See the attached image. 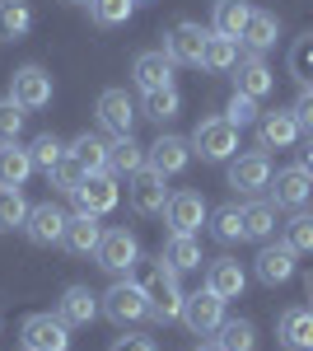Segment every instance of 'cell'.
Here are the masks:
<instances>
[{"mask_svg":"<svg viewBox=\"0 0 313 351\" xmlns=\"http://www.w3.org/2000/svg\"><path fill=\"white\" fill-rule=\"evenodd\" d=\"M140 267V291L150 300V319L159 324H173V319H183V286H178V271L168 267L164 258H145V263H136Z\"/></svg>","mask_w":313,"mask_h":351,"instance_id":"1","label":"cell"},{"mask_svg":"<svg viewBox=\"0 0 313 351\" xmlns=\"http://www.w3.org/2000/svg\"><path fill=\"white\" fill-rule=\"evenodd\" d=\"M192 155H201L206 164H225L238 155V127L229 117H206L192 132Z\"/></svg>","mask_w":313,"mask_h":351,"instance_id":"2","label":"cell"},{"mask_svg":"<svg viewBox=\"0 0 313 351\" xmlns=\"http://www.w3.org/2000/svg\"><path fill=\"white\" fill-rule=\"evenodd\" d=\"M99 300H103V314L117 328L150 319V300H145V291H140V281H131V276H127V281H112L108 295H99Z\"/></svg>","mask_w":313,"mask_h":351,"instance_id":"3","label":"cell"},{"mask_svg":"<svg viewBox=\"0 0 313 351\" xmlns=\"http://www.w3.org/2000/svg\"><path fill=\"white\" fill-rule=\"evenodd\" d=\"M225 304L229 300H220L210 286H201V291H192V295L183 300V324L192 337H210V332H220V324H225Z\"/></svg>","mask_w":313,"mask_h":351,"instance_id":"4","label":"cell"},{"mask_svg":"<svg viewBox=\"0 0 313 351\" xmlns=\"http://www.w3.org/2000/svg\"><path fill=\"white\" fill-rule=\"evenodd\" d=\"M94 263L103 271H112V276H127V271H136V263H140V243H136L131 230H103V239L94 248Z\"/></svg>","mask_w":313,"mask_h":351,"instance_id":"5","label":"cell"},{"mask_svg":"<svg viewBox=\"0 0 313 351\" xmlns=\"http://www.w3.org/2000/svg\"><path fill=\"white\" fill-rule=\"evenodd\" d=\"M19 342L24 351H71V324H61L56 314H28Z\"/></svg>","mask_w":313,"mask_h":351,"instance_id":"6","label":"cell"},{"mask_svg":"<svg viewBox=\"0 0 313 351\" xmlns=\"http://www.w3.org/2000/svg\"><path fill=\"white\" fill-rule=\"evenodd\" d=\"M164 220H168V230H173V234H197V230L210 220V206H206V197H201V192H192V188L168 192Z\"/></svg>","mask_w":313,"mask_h":351,"instance_id":"7","label":"cell"},{"mask_svg":"<svg viewBox=\"0 0 313 351\" xmlns=\"http://www.w3.org/2000/svg\"><path fill=\"white\" fill-rule=\"evenodd\" d=\"M206 38H210L206 24L183 19V24H173L168 33H164V52L173 56L178 66H201V56H206Z\"/></svg>","mask_w":313,"mask_h":351,"instance_id":"8","label":"cell"},{"mask_svg":"<svg viewBox=\"0 0 313 351\" xmlns=\"http://www.w3.org/2000/svg\"><path fill=\"white\" fill-rule=\"evenodd\" d=\"M127 202L136 216H164L168 206V188H164V173H155L150 164L140 173H131V188H127Z\"/></svg>","mask_w":313,"mask_h":351,"instance_id":"9","label":"cell"},{"mask_svg":"<svg viewBox=\"0 0 313 351\" xmlns=\"http://www.w3.org/2000/svg\"><path fill=\"white\" fill-rule=\"evenodd\" d=\"M10 99L19 104L24 112H38L52 104V75L42 66H19L14 80H10Z\"/></svg>","mask_w":313,"mask_h":351,"instance_id":"10","label":"cell"},{"mask_svg":"<svg viewBox=\"0 0 313 351\" xmlns=\"http://www.w3.org/2000/svg\"><path fill=\"white\" fill-rule=\"evenodd\" d=\"M309 197H313V173L304 164H290L281 173H271V202H276V211H299Z\"/></svg>","mask_w":313,"mask_h":351,"instance_id":"11","label":"cell"},{"mask_svg":"<svg viewBox=\"0 0 313 351\" xmlns=\"http://www.w3.org/2000/svg\"><path fill=\"white\" fill-rule=\"evenodd\" d=\"M71 197H75V206L84 216H108L122 202V188H117V173H89Z\"/></svg>","mask_w":313,"mask_h":351,"instance_id":"12","label":"cell"},{"mask_svg":"<svg viewBox=\"0 0 313 351\" xmlns=\"http://www.w3.org/2000/svg\"><path fill=\"white\" fill-rule=\"evenodd\" d=\"M299 117L295 108H276V112H262L258 117V150H290L299 141Z\"/></svg>","mask_w":313,"mask_h":351,"instance_id":"13","label":"cell"},{"mask_svg":"<svg viewBox=\"0 0 313 351\" xmlns=\"http://www.w3.org/2000/svg\"><path fill=\"white\" fill-rule=\"evenodd\" d=\"M229 188L243 192V197H258L262 188H271V160H266V150L238 155V160L229 164Z\"/></svg>","mask_w":313,"mask_h":351,"instance_id":"14","label":"cell"},{"mask_svg":"<svg viewBox=\"0 0 313 351\" xmlns=\"http://www.w3.org/2000/svg\"><path fill=\"white\" fill-rule=\"evenodd\" d=\"M94 112H99V127H103V132H112V136H131L136 117H140L127 89H103V94H99V108H94Z\"/></svg>","mask_w":313,"mask_h":351,"instance_id":"15","label":"cell"},{"mask_svg":"<svg viewBox=\"0 0 313 351\" xmlns=\"http://www.w3.org/2000/svg\"><path fill=\"white\" fill-rule=\"evenodd\" d=\"M145 164L164 173V178H173V173H183L187 164H192V141L183 136H159L155 145H145Z\"/></svg>","mask_w":313,"mask_h":351,"instance_id":"16","label":"cell"},{"mask_svg":"<svg viewBox=\"0 0 313 351\" xmlns=\"http://www.w3.org/2000/svg\"><path fill=\"white\" fill-rule=\"evenodd\" d=\"M295 258H299V253H295L286 239H276V243L266 239L262 253H258V281L262 286H286L290 276H295Z\"/></svg>","mask_w":313,"mask_h":351,"instance_id":"17","label":"cell"},{"mask_svg":"<svg viewBox=\"0 0 313 351\" xmlns=\"http://www.w3.org/2000/svg\"><path fill=\"white\" fill-rule=\"evenodd\" d=\"M66 211H61V206H56V202H42V206H33V211H28V239L38 243V248H52V243H61L66 239Z\"/></svg>","mask_w":313,"mask_h":351,"instance_id":"18","label":"cell"},{"mask_svg":"<svg viewBox=\"0 0 313 351\" xmlns=\"http://www.w3.org/2000/svg\"><path fill=\"white\" fill-rule=\"evenodd\" d=\"M173 66H178V61L164 52V47H159V52H140L136 61H131V80H136L140 89H145V94H150V89H164V84H173Z\"/></svg>","mask_w":313,"mask_h":351,"instance_id":"19","label":"cell"},{"mask_svg":"<svg viewBox=\"0 0 313 351\" xmlns=\"http://www.w3.org/2000/svg\"><path fill=\"white\" fill-rule=\"evenodd\" d=\"M234 89L238 94H253V99H266L276 89V75H271V66L258 52H248V56H238V66H234Z\"/></svg>","mask_w":313,"mask_h":351,"instance_id":"20","label":"cell"},{"mask_svg":"<svg viewBox=\"0 0 313 351\" xmlns=\"http://www.w3.org/2000/svg\"><path fill=\"white\" fill-rule=\"evenodd\" d=\"M99 309H103V304H99V295H94L89 286H71L66 295L56 300V319H61V324H71V328L94 324V319H99Z\"/></svg>","mask_w":313,"mask_h":351,"instance_id":"21","label":"cell"},{"mask_svg":"<svg viewBox=\"0 0 313 351\" xmlns=\"http://www.w3.org/2000/svg\"><path fill=\"white\" fill-rule=\"evenodd\" d=\"M99 239H103V225H99V216H84V211H75V216L66 220V253H75V258H94V248H99Z\"/></svg>","mask_w":313,"mask_h":351,"instance_id":"22","label":"cell"},{"mask_svg":"<svg viewBox=\"0 0 313 351\" xmlns=\"http://www.w3.org/2000/svg\"><path fill=\"white\" fill-rule=\"evenodd\" d=\"M206 286L220 300H238L243 286H248V271L238 267L234 258H215V263H206Z\"/></svg>","mask_w":313,"mask_h":351,"instance_id":"23","label":"cell"},{"mask_svg":"<svg viewBox=\"0 0 313 351\" xmlns=\"http://www.w3.org/2000/svg\"><path fill=\"white\" fill-rule=\"evenodd\" d=\"M276 337L290 351H313V309H286L276 324Z\"/></svg>","mask_w":313,"mask_h":351,"instance_id":"24","label":"cell"},{"mask_svg":"<svg viewBox=\"0 0 313 351\" xmlns=\"http://www.w3.org/2000/svg\"><path fill=\"white\" fill-rule=\"evenodd\" d=\"M140 169H145V145H136V136H117V141L108 145V173L131 178V173H140Z\"/></svg>","mask_w":313,"mask_h":351,"instance_id":"25","label":"cell"},{"mask_svg":"<svg viewBox=\"0 0 313 351\" xmlns=\"http://www.w3.org/2000/svg\"><path fill=\"white\" fill-rule=\"evenodd\" d=\"M248 19H253V0H215V14H210V33L238 38Z\"/></svg>","mask_w":313,"mask_h":351,"instance_id":"26","label":"cell"},{"mask_svg":"<svg viewBox=\"0 0 313 351\" xmlns=\"http://www.w3.org/2000/svg\"><path fill=\"white\" fill-rule=\"evenodd\" d=\"M33 33V5L28 0H0V43H19Z\"/></svg>","mask_w":313,"mask_h":351,"instance_id":"27","label":"cell"},{"mask_svg":"<svg viewBox=\"0 0 313 351\" xmlns=\"http://www.w3.org/2000/svg\"><path fill=\"white\" fill-rule=\"evenodd\" d=\"M276 33H281V24H276V14L271 10H253V19L243 24V33H238V43L248 47V52H266L271 43H276Z\"/></svg>","mask_w":313,"mask_h":351,"instance_id":"28","label":"cell"},{"mask_svg":"<svg viewBox=\"0 0 313 351\" xmlns=\"http://www.w3.org/2000/svg\"><path fill=\"white\" fill-rule=\"evenodd\" d=\"M66 155L84 169V173H108V141H99V136H75L71 145H66Z\"/></svg>","mask_w":313,"mask_h":351,"instance_id":"29","label":"cell"},{"mask_svg":"<svg viewBox=\"0 0 313 351\" xmlns=\"http://www.w3.org/2000/svg\"><path fill=\"white\" fill-rule=\"evenodd\" d=\"M164 263L173 271H197L206 258H201V243L192 239V234H168V243H164V253H159Z\"/></svg>","mask_w":313,"mask_h":351,"instance_id":"30","label":"cell"},{"mask_svg":"<svg viewBox=\"0 0 313 351\" xmlns=\"http://www.w3.org/2000/svg\"><path fill=\"white\" fill-rule=\"evenodd\" d=\"M28 173H33V155L14 145H0V188H24Z\"/></svg>","mask_w":313,"mask_h":351,"instance_id":"31","label":"cell"},{"mask_svg":"<svg viewBox=\"0 0 313 351\" xmlns=\"http://www.w3.org/2000/svg\"><path fill=\"white\" fill-rule=\"evenodd\" d=\"M276 234V202H248L243 206V239L266 243Z\"/></svg>","mask_w":313,"mask_h":351,"instance_id":"32","label":"cell"},{"mask_svg":"<svg viewBox=\"0 0 313 351\" xmlns=\"http://www.w3.org/2000/svg\"><path fill=\"white\" fill-rule=\"evenodd\" d=\"M238 47H243L238 38L210 33V38H206V56H201V66H206V71H215V75H220V71H234V66H238Z\"/></svg>","mask_w":313,"mask_h":351,"instance_id":"33","label":"cell"},{"mask_svg":"<svg viewBox=\"0 0 313 351\" xmlns=\"http://www.w3.org/2000/svg\"><path fill=\"white\" fill-rule=\"evenodd\" d=\"M178 112H183V94H178L173 84H164V89H150V94H145V117H150V122L164 127V122H173Z\"/></svg>","mask_w":313,"mask_h":351,"instance_id":"34","label":"cell"},{"mask_svg":"<svg viewBox=\"0 0 313 351\" xmlns=\"http://www.w3.org/2000/svg\"><path fill=\"white\" fill-rule=\"evenodd\" d=\"M210 234H215L220 243L243 239V206H238V202H225V206H215V211H210Z\"/></svg>","mask_w":313,"mask_h":351,"instance_id":"35","label":"cell"},{"mask_svg":"<svg viewBox=\"0 0 313 351\" xmlns=\"http://www.w3.org/2000/svg\"><path fill=\"white\" fill-rule=\"evenodd\" d=\"M28 206L24 192L19 188H0V234H10V230H19V225H28Z\"/></svg>","mask_w":313,"mask_h":351,"instance_id":"36","label":"cell"},{"mask_svg":"<svg viewBox=\"0 0 313 351\" xmlns=\"http://www.w3.org/2000/svg\"><path fill=\"white\" fill-rule=\"evenodd\" d=\"M220 347L225 351H258V328L248 319H225L220 324Z\"/></svg>","mask_w":313,"mask_h":351,"instance_id":"37","label":"cell"},{"mask_svg":"<svg viewBox=\"0 0 313 351\" xmlns=\"http://www.w3.org/2000/svg\"><path fill=\"white\" fill-rule=\"evenodd\" d=\"M290 75L299 80V89L313 84V33L295 38V47H290Z\"/></svg>","mask_w":313,"mask_h":351,"instance_id":"38","label":"cell"},{"mask_svg":"<svg viewBox=\"0 0 313 351\" xmlns=\"http://www.w3.org/2000/svg\"><path fill=\"white\" fill-rule=\"evenodd\" d=\"M281 239L295 248V253H313V216L309 211H295L286 220V230H281Z\"/></svg>","mask_w":313,"mask_h":351,"instance_id":"39","label":"cell"},{"mask_svg":"<svg viewBox=\"0 0 313 351\" xmlns=\"http://www.w3.org/2000/svg\"><path fill=\"white\" fill-rule=\"evenodd\" d=\"M131 10H136V0H94V5H89V14H94V24H99V28L127 24Z\"/></svg>","mask_w":313,"mask_h":351,"instance_id":"40","label":"cell"},{"mask_svg":"<svg viewBox=\"0 0 313 351\" xmlns=\"http://www.w3.org/2000/svg\"><path fill=\"white\" fill-rule=\"evenodd\" d=\"M28 155H33V169H42V173H52L56 164H61V155H66V145L56 141L52 132H42L33 145H28Z\"/></svg>","mask_w":313,"mask_h":351,"instance_id":"41","label":"cell"},{"mask_svg":"<svg viewBox=\"0 0 313 351\" xmlns=\"http://www.w3.org/2000/svg\"><path fill=\"white\" fill-rule=\"evenodd\" d=\"M24 132V108L14 99H0V145H14Z\"/></svg>","mask_w":313,"mask_h":351,"instance_id":"42","label":"cell"},{"mask_svg":"<svg viewBox=\"0 0 313 351\" xmlns=\"http://www.w3.org/2000/svg\"><path fill=\"white\" fill-rule=\"evenodd\" d=\"M262 99H253V94H238L234 89V99H229V108H225V117L234 122V127H248V122H258L262 108H258Z\"/></svg>","mask_w":313,"mask_h":351,"instance_id":"43","label":"cell"},{"mask_svg":"<svg viewBox=\"0 0 313 351\" xmlns=\"http://www.w3.org/2000/svg\"><path fill=\"white\" fill-rule=\"evenodd\" d=\"M47 178H52V183H56V188H61V192H75L79 183L89 178V173H84V169H79V164L71 160V155H61V164H56V169H52V173H47Z\"/></svg>","mask_w":313,"mask_h":351,"instance_id":"44","label":"cell"},{"mask_svg":"<svg viewBox=\"0 0 313 351\" xmlns=\"http://www.w3.org/2000/svg\"><path fill=\"white\" fill-rule=\"evenodd\" d=\"M295 117H299V127L313 136V84H309V89H299V99H295Z\"/></svg>","mask_w":313,"mask_h":351,"instance_id":"45","label":"cell"},{"mask_svg":"<svg viewBox=\"0 0 313 351\" xmlns=\"http://www.w3.org/2000/svg\"><path fill=\"white\" fill-rule=\"evenodd\" d=\"M108 351H159L155 337H145V332H131V337H117Z\"/></svg>","mask_w":313,"mask_h":351,"instance_id":"46","label":"cell"},{"mask_svg":"<svg viewBox=\"0 0 313 351\" xmlns=\"http://www.w3.org/2000/svg\"><path fill=\"white\" fill-rule=\"evenodd\" d=\"M304 169L313 173V136H309V145H304Z\"/></svg>","mask_w":313,"mask_h":351,"instance_id":"47","label":"cell"},{"mask_svg":"<svg viewBox=\"0 0 313 351\" xmlns=\"http://www.w3.org/2000/svg\"><path fill=\"white\" fill-rule=\"evenodd\" d=\"M197 351H225V347H220V342H201Z\"/></svg>","mask_w":313,"mask_h":351,"instance_id":"48","label":"cell"},{"mask_svg":"<svg viewBox=\"0 0 313 351\" xmlns=\"http://www.w3.org/2000/svg\"><path fill=\"white\" fill-rule=\"evenodd\" d=\"M66 5H94V0H66Z\"/></svg>","mask_w":313,"mask_h":351,"instance_id":"49","label":"cell"},{"mask_svg":"<svg viewBox=\"0 0 313 351\" xmlns=\"http://www.w3.org/2000/svg\"><path fill=\"white\" fill-rule=\"evenodd\" d=\"M136 5H140V0H136Z\"/></svg>","mask_w":313,"mask_h":351,"instance_id":"50","label":"cell"}]
</instances>
